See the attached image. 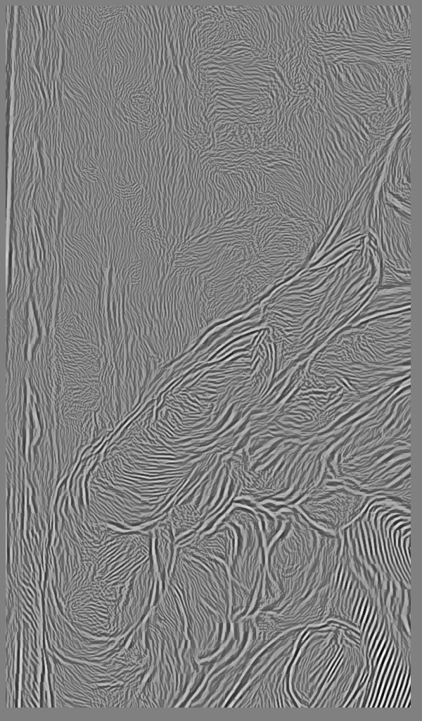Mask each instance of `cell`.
<instances>
[{
    "label": "cell",
    "instance_id": "1",
    "mask_svg": "<svg viewBox=\"0 0 422 721\" xmlns=\"http://www.w3.org/2000/svg\"><path fill=\"white\" fill-rule=\"evenodd\" d=\"M369 231L377 241L378 287L406 288L410 285V209L396 202L381 182Z\"/></svg>",
    "mask_w": 422,
    "mask_h": 721
}]
</instances>
